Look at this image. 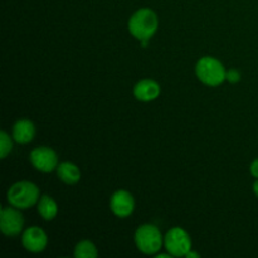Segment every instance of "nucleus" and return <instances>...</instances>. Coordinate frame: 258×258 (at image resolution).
<instances>
[{"label":"nucleus","instance_id":"f257e3e1","mask_svg":"<svg viewBox=\"0 0 258 258\" xmlns=\"http://www.w3.org/2000/svg\"><path fill=\"white\" fill-rule=\"evenodd\" d=\"M158 17L149 8L136 10L128 19V32L138 40H149L158 30Z\"/></svg>","mask_w":258,"mask_h":258},{"label":"nucleus","instance_id":"f03ea898","mask_svg":"<svg viewBox=\"0 0 258 258\" xmlns=\"http://www.w3.org/2000/svg\"><path fill=\"white\" fill-rule=\"evenodd\" d=\"M7 199L12 207L28 209L39 202V189L30 181H18L9 188Z\"/></svg>","mask_w":258,"mask_h":258},{"label":"nucleus","instance_id":"7ed1b4c3","mask_svg":"<svg viewBox=\"0 0 258 258\" xmlns=\"http://www.w3.org/2000/svg\"><path fill=\"white\" fill-rule=\"evenodd\" d=\"M197 77L204 85L216 87L227 80V71L218 59L212 57H203L196 66Z\"/></svg>","mask_w":258,"mask_h":258},{"label":"nucleus","instance_id":"20e7f679","mask_svg":"<svg viewBox=\"0 0 258 258\" xmlns=\"http://www.w3.org/2000/svg\"><path fill=\"white\" fill-rule=\"evenodd\" d=\"M135 243L139 251L144 254H155L163 246V236L158 227L144 224L136 229Z\"/></svg>","mask_w":258,"mask_h":258},{"label":"nucleus","instance_id":"39448f33","mask_svg":"<svg viewBox=\"0 0 258 258\" xmlns=\"http://www.w3.org/2000/svg\"><path fill=\"white\" fill-rule=\"evenodd\" d=\"M164 244L173 257H186L191 251V239L188 232L180 227H174L166 233Z\"/></svg>","mask_w":258,"mask_h":258},{"label":"nucleus","instance_id":"423d86ee","mask_svg":"<svg viewBox=\"0 0 258 258\" xmlns=\"http://www.w3.org/2000/svg\"><path fill=\"white\" fill-rule=\"evenodd\" d=\"M24 218L18 208L4 207L0 212V229L8 237H15L22 232Z\"/></svg>","mask_w":258,"mask_h":258},{"label":"nucleus","instance_id":"0eeeda50","mask_svg":"<svg viewBox=\"0 0 258 258\" xmlns=\"http://www.w3.org/2000/svg\"><path fill=\"white\" fill-rule=\"evenodd\" d=\"M30 163L37 170L42 173H50L58 168V156L53 149L48 146L35 148L30 153Z\"/></svg>","mask_w":258,"mask_h":258},{"label":"nucleus","instance_id":"6e6552de","mask_svg":"<svg viewBox=\"0 0 258 258\" xmlns=\"http://www.w3.org/2000/svg\"><path fill=\"white\" fill-rule=\"evenodd\" d=\"M22 243L28 252L39 253L45 249L48 244V237L39 227H29L22 236Z\"/></svg>","mask_w":258,"mask_h":258},{"label":"nucleus","instance_id":"1a4fd4ad","mask_svg":"<svg viewBox=\"0 0 258 258\" xmlns=\"http://www.w3.org/2000/svg\"><path fill=\"white\" fill-rule=\"evenodd\" d=\"M110 207L115 216L120 217V218H126V217L131 216V213L134 212L135 201L128 191L117 190L111 197Z\"/></svg>","mask_w":258,"mask_h":258},{"label":"nucleus","instance_id":"9d476101","mask_svg":"<svg viewBox=\"0 0 258 258\" xmlns=\"http://www.w3.org/2000/svg\"><path fill=\"white\" fill-rule=\"evenodd\" d=\"M160 86L154 80H141L134 87V96L136 100L149 102L154 101L160 95Z\"/></svg>","mask_w":258,"mask_h":258},{"label":"nucleus","instance_id":"9b49d317","mask_svg":"<svg viewBox=\"0 0 258 258\" xmlns=\"http://www.w3.org/2000/svg\"><path fill=\"white\" fill-rule=\"evenodd\" d=\"M35 127L32 121L19 120L13 126V139L18 144H28L34 139Z\"/></svg>","mask_w":258,"mask_h":258},{"label":"nucleus","instance_id":"f8f14e48","mask_svg":"<svg viewBox=\"0 0 258 258\" xmlns=\"http://www.w3.org/2000/svg\"><path fill=\"white\" fill-rule=\"evenodd\" d=\"M58 176L63 183L68 184V185H73V184L78 183L81 179V171L77 168V165L70 163V161H64V163L59 164L57 168Z\"/></svg>","mask_w":258,"mask_h":258},{"label":"nucleus","instance_id":"ddd939ff","mask_svg":"<svg viewBox=\"0 0 258 258\" xmlns=\"http://www.w3.org/2000/svg\"><path fill=\"white\" fill-rule=\"evenodd\" d=\"M38 213L45 221H52L58 214V206L53 198L49 196H43L38 202Z\"/></svg>","mask_w":258,"mask_h":258},{"label":"nucleus","instance_id":"4468645a","mask_svg":"<svg viewBox=\"0 0 258 258\" xmlns=\"http://www.w3.org/2000/svg\"><path fill=\"white\" fill-rule=\"evenodd\" d=\"M97 256V248L91 241H81L75 248L76 258H96Z\"/></svg>","mask_w":258,"mask_h":258},{"label":"nucleus","instance_id":"2eb2a0df","mask_svg":"<svg viewBox=\"0 0 258 258\" xmlns=\"http://www.w3.org/2000/svg\"><path fill=\"white\" fill-rule=\"evenodd\" d=\"M13 149V143L10 136L8 135L5 131L0 133V156L2 159H5L8 156V154L12 151Z\"/></svg>","mask_w":258,"mask_h":258},{"label":"nucleus","instance_id":"dca6fc26","mask_svg":"<svg viewBox=\"0 0 258 258\" xmlns=\"http://www.w3.org/2000/svg\"><path fill=\"white\" fill-rule=\"evenodd\" d=\"M227 80L231 83H237L241 80V75H239V72L237 70H229L227 72Z\"/></svg>","mask_w":258,"mask_h":258},{"label":"nucleus","instance_id":"f3484780","mask_svg":"<svg viewBox=\"0 0 258 258\" xmlns=\"http://www.w3.org/2000/svg\"><path fill=\"white\" fill-rule=\"evenodd\" d=\"M249 170H251L252 176H253V178H257L258 179V158L256 159V160L252 161L251 169H249Z\"/></svg>","mask_w":258,"mask_h":258},{"label":"nucleus","instance_id":"a211bd4d","mask_svg":"<svg viewBox=\"0 0 258 258\" xmlns=\"http://www.w3.org/2000/svg\"><path fill=\"white\" fill-rule=\"evenodd\" d=\"M186 257L188 258H199V254L198 253H194V252H189L188 254H186Z\"/></svg>","mask_w":258,"mask_h":258},{"label":"nucleus","instance_id":"6ab92c4d","mask_svg":"<svg viewBox=\"0 0 258 258\" xmlns=\"http://www.w3.org/2000/svg\"><path fill=\"white\" fill-rule=\"evenodd\" d=\"M253 191H254V194L258 197V179L254 181V184H253Z\"/></svg>","mask_w":258,"mask_h":258}]
</instances>
